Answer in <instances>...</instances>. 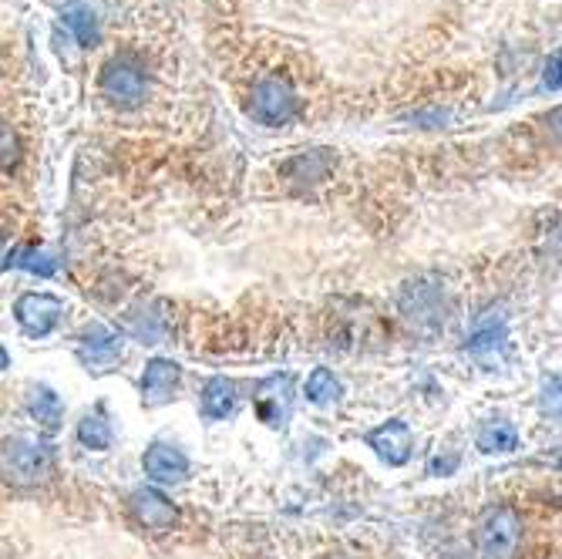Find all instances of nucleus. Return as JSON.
I'll return each mask as SVG.
<instances>
[{
  "mask_svg": "<svg viewBox=\"0 0 562 559\" xmlns=\"http://www.w3.org/2000/svg\"><path fill=\"white\" fill-rule=\"evenodd\" d=\"M0 476L18 489L41 485L50 476V445L27 435L8 438L0 445Z\"/></svg>",
  "mask_w": 562,
  "mask_h": 559,
  "instance_id": "1",
  "label": "nucleus"
},
{
  "mask_svg": "<svg viewBox=\"0 0 562 559\" xmlns=\"http://www.w3.org/2000/svg\"><path fill=\"white\" fill-rule=\"evenodd\" d=\"M98 88L112 101V105L135 109L148 94V68L138 55L125 51V55H115L105 62V68H101V75H98Z\"/></svg>",
  "mask_w": 562,
  "mask_h": 559,
  "instance_id": "2",
  "label": "nucleus"
},
{
  "mask_svg": "<svg viewBox=\"0 0 562 559\" xmlns=\"http://www.w3.org/2000/svg\"><path fill=\"white\" fill-rule=\"evenodd\" d=\"M249 115L260 125L280 128L300 115V98L293 85L280 75H267L249 88Z\"/></svg>",
  "mask_w": 562,
  "mask_h": 559,
  "instance_id": "3",
  "label": "nucleus"
},
{
  "mask_svg": "<svg viewBox=\"0 0 562 559\" xmlns=\"http://www.w3.org/2000/svg\"><path fill=\"white\" fill-rule=\"evenodd\" d=\"M522 546V516L513 505H495L479 523L482 559H516Z\"/></svg>",
  "mask_w": 562,
  "mask_h": 559,
  "instance_id": "4",
  "label": "nucleus"
},
{
  "mask_svg": "<svg viewBox=\"0 0 562 559\" xmlns=\"http://www.w3.org/2000/svg\"><path fill=\"white\" fill-rule=\"evenodd\" d=\"M14 317L27 337H47L65 317V300L55 293H21L14 300Z\"/></svg>",
  "mask_w": 562,
  "mask_h": 559,
  "instance_id": "5",
  "label": "nucleus"
},
{
  "mask_svg": "<svg viewBox=\"0 0 562 559\" xmlns=\"http://www.w3.org/2000/svg\"><path fill=\"white\" fill-rule=\"evenodd\" d=\"M368 448H374V455L384 462V466H404L407 459H412L415 451V432L407 422L401 418H391L384 425H378L374 432H368Z\"/></svg>",
  "mask_w": 562,
  "mask_h": 559,
  "instance_id": "6",
  "label": "nucleus"
},
{
  "mask_svg": "<svg viewBox=\"0 0 562 559\" xmlns=\"http://www.w3.org/2000/svg\"><path fill=\"white\" fill-rule=\"evenodd\" d=\"M128 505H132L135 523L142 529H148V533H169L179 523V513H176L172 499L162 495L159 489H135Z\"/></svg>",
  "mask_w": 562,
  "mask_h": 559,
  "instance_id": "7",
  "label": "nucleus"
},
{
  "mask_svg": "<svg viewBox=\"0 0 562 559\" xmlns=\"http://www.w3.org/2000/svg\"><path fill=\"white\" fill-rule=\"evenodd\" d=\"M122 347H125L122 334H115V331H109V327L94 324V327H88V331L81 334V340H78V361H81L88 371H109V368L122 358Z\"/></svg>",
  "mask_w": 562,
  "mask_h": 559,
  "instance_id": "8",
  "label": "nucleus"
},
{
  "mask_svg": "<svg viewBox=\"0 0 562 559\" xmlns=\"http://www.w3.org/2000/svg\"><path fill=\"white\" fill-rule=\"evenodd\" d=\"M182 381V368L169 358H151L142 374V404L145 409H159V404L172 401L176 388Z\"/></svg>",
  "mask_w": 562,
  "mask_h": 559,
  "instance_id": "9",
  "label": "nucleus"
},
{
  "mask_svg": "<svg viewBox=\"0 0 562 559\" xmlns=\"http://www.w3.org/2000/svg\"><path fill=\"white\" fill-rule=\"evenodd\" d=\"M142 469L151 482H182L189 476V459L186 451L166 441L148 445L142 455Z\"/></svg>",
  "mask_w": 562,
  "mask_h": 559,
  "instance_id": "10",
  "label": "nucleus"
},
{
  "mask_svg": "<svg viewBox=\"0 0 562 559\" xmlns=\"http://www.w3.org/2000/svg\"><path fill=\"white\" fill-rule=\"evenodd\" d=\"M252 409H257L260 422H267L270 428H286L290 418V378H270L257 388L252 394Z\"/></svg>",
  "mask_w": 562,
  "mask_h": 559,
  "instance_id": "11",
  "label": "nucleus"
},
{
  "mask_svg": "<svg viewBox=\"0 0 562 559\" xmlns=\"http://www.w3.org/2000/svg\"><path fill=\"white\" fill-rule=\"evenodd\" d=\"M236 401H239L236 381H229V378H210L206 384H202V394H199V412H202V418L220 422V418H226V415L236 412Z\"/></svg>",
  "mask_w": 562,
  "mask_h": 559,
  "instance_id": "12",
  "label": "nucleus"
},
{
  "mask_svg": "<svg viewBox=\"0 0 562 559\" xmlns=\"http://www.w3.org/2000/svg\"><path fill=\"white\" fill-rule=\"evenodd\" d=\"M27 412H31V418L37 425H44L47 432H55L61 425L65 404H61V398L55 391L41 384V388H31V394H27Z\"/></svg>",
  "mask_w": 562,
  "mask_h": 559,
  "instance_id": "13",
  "label": "nucleus"
},
{
  "mask_svg": "<svg viewBox=\"0 0 562 559\" xmlns=\"http://www.w3.org/2000/svg\"><path fill=\"white\" fill-rule=\"evenodd\" d=\"M61 18H65V27H68V31L85 44V47L98 44L101 31H98V18H94L91 4H85V0H78V4H68V8L61 11Z\"/></svg>",
  "mask_w": 562,
  "mask_h": 559,
  "instance_id": "14",
  "label": "nucleus"
},
{
  "mask_svg": "<svg viewBox=\"0 0 562 559\" xmlns=\"http://www.w3.org/2000/svg\"><path fill=\"white\" fill-rule=\"evenodd\" d=\"M4 267H14V270H27V273H37V277H55L58 273V260H50L44 249H34V246H18L8 253Z\"/></svg>",
  "mask_w": 562,
  "mask_h": 559,
  "instance_id": "15",
  "label": "nucleus"
},
{
  "mask_svg": "<svg viewBox=\"0 0 562 559\" xmlns=\"http://www.w3.org/2000/svg\"><path fill=\"white\" fill-rule=\"evenodd\" d=\"M303 391H306V401H314V404H334L344 394V388H340V381H337V374L330 368H314L311 378H306V384H303Z\"/></svg>",
  "mask_w": 562,
  "mask_h": 559,
  "instance_id": "16",
  "label": "nucleus"
},
{
  "mask_svg": "<svg viewBox=\"0 0 562 559\" xmlns=\"http://www.w3.org/2000/svg\"><path fill=\"white\" fill-rule=\"evenodd\" d=\"M327 169H330L327 152H306V156H296L283 166V172L296 182H317L327 176Z\"/></svg>",
  "mask_w": 562,
  "mask_h": 559,
  "instance_id": "17",
  "label": "nucleus"
},
{
  "mask_svg": "<svg viewBox=\"0 0 562 559\" xmlns=\"http://www.w3.org/2000/svg\"><path fill=\"white\" fill-rule=\"evenodd\" d=\"M479 448L485 455H505V451H516L519 448V432L508 425V422H492L479 432Z\"/></svg>",
  "mask_w": 562,
  "mask_h": 559,
  "instance_id": "18",
  "label": "nucleus"
},
{
  "mask_svg": "<svg viewBox=\"0 0 562 559\" xmlns=\"http://www.w3.org/2000/svg\"><path fill=\"white\" fill-rule=\"evenodd\" d=\"M78 441L91 451H109L112 448V425L101 415H85L78 422Z\"/></svg>",
  "mask_w": 562,
  "mask_h": 559,
  "instance_id": "19",
  "label": "nucleus"
},
{
  "mask_svg": "<svg viewBox=\"0 0 562 559\" xmlns=\"http://www.w3.org/2000/svg\"><path fill=\"white\" fill-rule=\"evenodd\" d=\"M21 163V138L18 132L8 125V122H0V169H14Z\"/></svg>",
  "mask_w": 562,
  "mask_h": 559,
  "instance_id": "20",
  "label": "nucleus"
},
{
  "mask_svg": "<svg viewBox=\"0 0 562 559\" xmlns=\"http://www.w3.org/2000/svg\"><path fill=\"white\" fill-rule=\"evenodd\" d=\"M11 365V354H8V347L4 344H0V371H4Z\"/></svg>",
  "mask_w": 562,
  "mask_h": 559,
  "instance_id": "21",
  "label": "nucleus"
},
{
  "mask_svg": "<svg viewBox=\"0 0 562 559\" xmlns=\"http://www.w3.org/2000/svg\"><path fill=\"white\" fill-rule=\"evenodd\" d=\"M0 249H4V239H0Z\"/></svg>",
  "mask_w": 562,
  "mask_h": 559,
  "instance_id": "22",
  "label": "nucleus"
}]
</instances>
